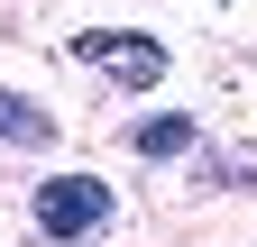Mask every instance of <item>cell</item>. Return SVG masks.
I'll use <instances>...</instances> for the list:
<instances>
[{
	"instance_id": "obj_3",
	"label": "cell",
	"mask_w": 257,
	"mask_h": 247,
	"mask_svg": "<svg viewBox=\"0 0 257 247\" xmlns=\"http://www.w3.org/2000/svg\"><path fill=\"white\" fill-rule=\"evenodd\" d=\"M55 138V119L37 110V101H19L10 82H0V146H46Z\"/></svg>"
},
{
	"instance_id": "obj_4",
	"label": "cell",
	"mask_w": 257,
	"mask_h": 247,
	"mask_svg": "<svg viewBox=\"0 0 257 247\" xmlns=\"http://www.w3.org/2000/svg\"><path fill=\"white\" fill-rule=\"evenodd\" d=\"M128 146H138V156H184V146H193V119H184V110H175V119H138Z\"/></svg>"
},
{
	"instance_id": "obj_2",
	"label": "cell",
	"mask_w": 257,
	"mask_h": 247,
	"mask_svg": "<svg viewBox=\"0 0 257 247\" xmlns=\"http://www.w3.org/2000/svg\"><path fill=\"white\" fill-rule=\"evenodd\" d=\"M28 210H37V238H55V247H83V238H101L110 229V183L101 174H55V183H37V202H28Z\"/></svg>"
},
{
	"instance_id": "obj_1",
	"label": "cell",
	"mask_w": 257,
	"mask_h": 247,
	"mask_svg": "<svg viewBox=\"0 0 257 247\" xmlns=\"http://www.w3.org/2000/svg\"><path fill=\"white\" fill-rule=\"evenodd\" d=\"M74 64H83V74H101L110 92H156L175 55L156 46L147 28H92V37H74Z\"/></svg>"
}]
</instances>
